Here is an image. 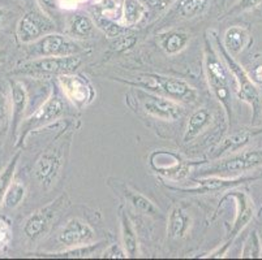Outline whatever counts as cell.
Instances as JSON below:
<instances>
[{
	"mask_svg": "<svg viewBox=\"0 0 262 260\" xmlns=\"http://www.w3.org/2000/svg\"><path fill=\"white\" fill-rule=\"evenodd\" d=\"M73 132H63L38 156L33 167V178L42 189H51L66 167Z\"/></svg>",
	"mask_w": 262,
	"mask_h": 260,
	"instance_id": "6da1fadb",
	"label": "cell"
},
{
	"mask_svg": "<svg viewBox=\"0 0 262 260\" xmlns=\"http://www.w3.org/2000/svg\"><path fill=\"white\" fill-rule=\"evenodd\" d=\"M204 70L209 89L213 92L215 99L222 104L228 125H231L233 117L232 94H231L230 85L231 73L215 47H213V40L208 35L205 37Z\"/></svg>",
	"mask_w": 262,
	"mask_h": 260,
	"instance_id": "7a4b0ae2",
	"label": "cell"
},
{
	"mask_svg": "<svg viewBox=\"0 0 262 260\" xmlns=\"http://www.w3.org/2000/svg\"><path fill=\"white\" fill-rule=\"evenodd\" d=\"M208 33L210 34V39L215 44L216 51H218V54L221 55L225 64L227 65L228 70L231 73V77L235 80L237 97H239L240 100H243L244 103H247L248 106L251 107L252 120H253V123H257L262 116V95L261 91H259V87L253 82L249 73L235 60V57L231 56L226 51L218 33L214 32V30H209Z\"/></svg>",
	"mask_w": 262,
	"mask_h": 260,
	"instance_id": "3957f363",
	"label": "cell"
},
{
	"mask_svg": "<svg viewBox=\"0 0 262 260\" xmlns=\"http://www.w3.org/2000/svg\"><path fill=\"white\" fill-rule=\"evenodd\" d=\"M82 64L78 55L71 56H42L20 64L15 73L33 78H47L76 73Z\"/></svg>",
	"mask_w": 262,
	"mask_h": 260,
	"instance_id": "277c9868",
	"label": "cell"
},
{
	"mask_svg": "<svg viewBox=\"0 0 262 260\" xmlns=\"http://www.w3.org/2000/svg\"><path fill=\"white\" fill-rule=\"evenodd\" d=\"M262 166V149L252 151H239L213 161L199 169L200 176H221V177H239L247 172Z\"/></svg>",
	"mask_w": 262,
	"mask_h": 260,
	"instance_id": "5b68a950",
	"label": "cell"
},
{
	"mask_svg": "<svg viewBox=\"0 0 262 260\" xmlns=\"http://www.w3.org/2000/svg\"><path fill=\"white\" fill-rule=\"evenodd\" d=\"M142 77L151 81L153 83H144L140 87L175 100L183 106L194 104L199 99L197 90L182 78L159 75V73H146V75H142Z\"/></svg>",
	"mask_w": 262,
	"mask_h": 260,
	"instance_id": "8992f818",
	"label": "cell"
},
{
	"mask_svg": "<svg viewBox=\"0 0 262 260\" xmlns=\"http://www.w3.org/2000/svg\"><path fill=\"white\" fill-rule=\"evenodd\" d=\"M64 112H66V104H64L63 97L56 90H52L47 99L38 107L37 111L33 112L29 117L23 121L16 145L24 146L25 139L29 137L30 133L37 132L39 129L58 121L63 116Z\"/></svg>",
	"mask_w": 262,
	"mask_h": 260,
	"instance_id": "52a82bcc",
	"label": "cell"
},
{
	"mask_svg": "<svg viewBox=\"0 0 262 260\" xmlns=\"http://www.w3.org/2000/svg\"><path fill=\"white\" fill-rule=\"evenodd\" d=\"M70 204L67 194H61L55 200L50 202L45 207H40L33 212L24 224V234L30 242L43 240L51 230L55 220L58 219L60 212Z\"/></svg>",
	"mask_w": 262,
	"mask_h": 260,
	"instance_id": "ba28073f",
	"label": "cell"
},
{
	"mask_svg": "<svg viewBox=\"0 0 262 260\" xmlns=\"http://www.w3.org/2000/svg\"><path fill=\"white\" fill-rule=\"evenodd\" d=\"M135 95L137 98L139 106L141 107V111L157 120L176 121L182 119L185 113V108L183 104L159 94L145 91V90H137Z\"/></svg>",
	"mask_w": 262,
	"mask_h": 260,
	"instance_id": "9c48e42d",
	"label": "cell"
},
{
	"mask_svg": "<svg viewBox=\"0 0 262 260\" xmlns=\"http://www.w3.org/2000/svg\"><path fill=\"white\" fill-rule=\"evenodd\" d=\"M55 32V22L49 13L42 9H34L20 18L16 28L17 39L23 44H32L45 35Z\"/></svg>",
	"mask_w": 262,
	"mask_h": 260,
	"instance_id": "30bf717a",
	"label": "cell"
},
{
	"mask_svg": "<svg viewBox=\"0 0 262 260\" xmlns=\"http://www.w3.org/2000/svg\"><path fill=\"white\" fill-rule=\"evenodd\" d=\"M59 86L64 97L78 109L89 106L95 99V90L90 81L77 73H70L58 77Z\"/></svg>",
	"mask_w": 262,
	"mask_h": 260,
	"instance_id": "8fae6325",
	"label": "cell"
},
{
	"mask_svg": "<svg viewBox=\"0 0 262 260\" xmlns=\"http://www.w3.org/2000/svg\"><path fill=\"white\" fill-rule=\"evenodd\" d=\"M226 200H232L233 204H235V208H236L235 219H233L230 235H228V240L235 241L237 235L247 228L248 224L253 220L256 209H254V203L252 198L245 192H242V190L230 189L223 195L222 199L219 200V204H222Z\"/></svg>",
	"mask_w": 262,
	"mask_h": 260,
	"instance_id": "7c38bea8",
	"label": "cell"
},
{
	"mask_svg": "<svg viewBox=\"0 0 262 260\" xmlns=\"http://www.w3.org/2000/svg\"><path fill=\"white\" fill-rule=\"evenodd\" d=\"M32 44L34 57L71 56V55H78V52L81 51V47L78 46L76 39L59 33H50Z\"/></svg>",
	"mask_w": 262,
	"mask_h": 260,
	"instance_id": "4fadbf2b",
	"label": "cell"
},
{
	"mask_svg": "<svg viewBox=\"0 0 262 260\" xmlns=\"http://www.w3.org/2000/svg\"><path fill=\"white\" fill-rule=\"evenodd\" d=\"M95 241L94 229L80 218H73L66 223L56 234V242L61 250L82 246Z\"/></svg>",
	"mask_w": 262,
	"mask_h": 260,
	"instance_id": "5bb4252c",
	"label": "cell"
},
{
	"mask_svg": "<svg viewBox=\"0 0 262 260\" xmlns=\"http://www.w3.org/2000/svg\"><path fill=\"white\" fill-rule=\"evenodd\" d=\"M107 185L116 193V194L120 195L125 203L129 204L133 209H136L137 212H140L141 215L145 216H149V218H161V209L154 204V202L149 199L147 197H145L144 194H141L140 192L135 190L133 187H130L129 185L120 181L119 178L115 177H108L107 178Z\"/></svg>",
	"mask_w": 262,
	"mask_h": 260,
	"instance_id": "9a60e30c",
	"label": "cell"
},
{
	"mask_svg": "<svg viewBox=\"0 0 262 260\" xmlns=\"http://www.w3.org/2000/svg\"><path fill=\"white\" fill-rule=\"evenodd\" d=\"M262 133V129H240L237 132L231 133L227 137L223 138L221 142H219L218 146L213 150L211 152V157L213 159H219V157H223L228 154H235V152H239L240 150L244 149L248 143L251 142L254 137H257L258 134Z\"/></svg>",
	"mask_w": 262,
	"mask_h": 260,
	"instance_id": "2e32d148",
	"label": "cell"
},
{
	"mask_svg": "<svg viewBox=\"0 0 262 260\" xmlns=\"http://www.w3.org/2000/svg\"><path fill=\"white\" fill-rule=\"evenodd\" d=\"M11 126H12V134L15 138V142L17 140L18 132H20V126L23 121L25 120V112L28 108V91L23 82L20 81H13L11 83Z\"/></svg>",
	"mask_w": 262,
	"mask_h": 260,
	"instance_id": "e0dca14e",
	"label": "cell"
},
{
	"mask_svg": "<svg viewBox=\"0 0 262 260\" xmlns=\"http://www.w3.org/2000/svg\"><path fill=\"white\" fill-rule=\"evenodd\" d=\"M258 180V177H221V176H205L204 178L196 180V189L188 190L189 193L196 194H206V193L219 192V190H230L235 186L242 183L251 182V181Z\"/></svg>",
	"mask_w": 262,
	"mask_h": 260,
	"instance_id": "ac0fdd59",
	"label": "cell"
},
{
	"mask_svg": "<svg viewBox=\"0 0 262 260\" xmlns=\"http://www.w3.org/2000/svg\"><path fill=\"white\" fill-rule=\"evenodd\" d=\"M190 39H192V35L189 33L184 32V30H175V29L162 32L156 35V42L159 49L170 56L184 51L189 44Z\"/></svg>",
	"mask_w": 262,
	"mask_h": 260,
	"instance_id": "d6986e66",
	"label": "cell"
},
{
	"mask_svg": "<svg viewBox=\"0 0 262 260\" xmlns=\"http://www.w3.org/2000/svg\"><path fill=\"white\" fill-rule=\"evenodd\" d=\"M193 219L189 212L180 206L171 208L167 219V234L173 240H183L190 233Z\"/></svg>",
	"mask_w": 262,
	"mask_h": 260,
	"instance_id": "ffe728a7",
	"label": "cell"
},
{
	"mask_svg": "<svg viewBox=\"0 0 262 260\" xmlns=\"http://www.w3.org/2000/svg\"><path fill=\"white\" fill-rule=\"evenodd\" d=\"M252 37L249 29L242 25H233L225 32L222 44L231 56L236 57L249 46Z\"/></svg>",
	"mask_w": 262,
	"mask_h": 260,
	"instance_id": "44dd1931",
	"label": "cell"
},
{
	"mask_svg": "<svg viewBox=\"0 0 262 260\" xmlns=\"http://www.w3.org/2000/svg\"><path fill=\"white\" fill-rule=\"evenodd\" d=\"M119 219H120V232H121V245L127 252L128 257H139L141 255L140 251V242L137 237L135 226L132 220L129 219L124 208L121 207L119 212Z\"/></svg>",
	"mask_w": 262,
	"mask_h": 260,
	"instance_id": "7402d4cb",
	"label": "cell"
},
{
	"mask_svg": "<svg viewBox=\"0 0 262 260\" xmlns=\"http://www.w3.org/2000/svg\"><path fill=\"white\" fill-rule=\"evenodd\" d=\"M211 120H213V114L208 108L202 107V108L196 109L188 119L184 135H183V142L190 143L197 137H200V134L205 132V129L210 126Z\"/></svg>",
	"mask_w": 262,
	"mask_h": 260,
	"instance_id": "603a6c76",
	"label": "cell"
},
{
	"mask_svg": "<svg viewBox=\"0 0 262 260\" xmlns=\"http://www.w3.org/2000/svg\"><path fill=\"white\" fill-rule=\"evenodd\" d=\"M95 30V21L86 13H75L67 22V35L73 39L92 38Z\"/></svg>",
	"mask_w": 262,
	"mask_h": 260,
	"instance_id": "cb8c5ba5",
	"label": "cell"
},
{
	"mask_svg": "<svg viewBox=\"0 0 262 260\" xmlns=\"http://www.w3.org/2000/svg\"><path fill=\"white\" fill-rule=\"evenodd\" d=\"M145 13H146V8L140 0H124L121 22L127 28L135 26L144 18Z\"/></svg>",
	"mask_w": 262,
	"mask_h": 260,
	"instance_id": "d4e9b609",
	"label": "cell"
},
{
	"mask_svg": "<svg viewBox=\"0 0 262 260\" xmlns=\"http://www.w3.org/2000/svg\"><path fill=\"white\" fill-rule=\"evenodd\" d=\"M26 197V186L21 181L13 180L7 193L4 194L2 207L7 209H15L20 206Z\"/></svg>",
	"mask_w": 262,
	"mask_h": 260,
	"instance_id": "484cf974",
	"label": "cell"
},
{
	"mask_svg": "<svg viewBox=\"0 0 262 260\" xmlns=\"http://www.w3.org/2000/svg\"><path fill=\"white\" fill-rule=\"evenodd\" d=\"M21 151L16 152L13 156H12L11 160L8 161L6 167L3 168V171L0 172V206H2V202H3L4 194L7 193L8 187L11 186V183L15 180L16 169H17L18 160H20Z\"/></svg>",
	"mask_w": 262,
	"mask_h": 260,
	"instance_id": "4316f807",
	"label": "cell"
},
{
	"mask_svg": "<svg viewBox=\"0 0 262 260\" xmlns=\"http://www.w3.org/2000/svg\"><path fill=\"white\" fill-rule=\"evenodd\" d=\"M210 0H178V13L184 18L197 17L204 13L209 7Z\"/></svg>",
	"mask_w": 262,
	"mask_h": 260,
	"instance_id": "83f0119b",
	"label": "cell"
},
{
	"mask_svg": "<svg viewBox=\"0 0 262 260\" xmlns=\"http://www.w3.org/2000/svg\"><path fill=\"white\" fill-rule=\"evenodd\" d=\"M104 242H92L88 245H82V246L72 247L68 250H60V251L55 252V255H61L66 257H93L94 255L99 254L103 247Z\"/></svg>",
	"mask_w": 262,
	"mask_h": 260,
	"instance_id": "f1b7e54d",
	"label": "cell"
},
{
	"mask_svg": "<svg viewBox=\"0 0 262 260\" xmlns=\"http://www.w3.org/2000/svg\"><path fill=\"white\" fill-rule=\"evenodd\" d=\"M262 256V241L257 230H252L251 234L248 235L244 241L240 257H248V259H254V257Z\"/></svg>",
	"mask_w": 262,
	"mask_h": 260,
	"instance_id": "f546056e",
	"label": "cell"
},
{
	"mask_svg": "<svg viewBox=\"0 0 262 260\" xmlns=\"http://www.w3.org/2000/svg\"><path fill=\"white\" fill-rule=\"evenodd\" d=\"M97 25L101 30H103L108 37L111 38H116V37H120L123 35L124 33H127V26L124 25H118L115 21L113 20H108L107 17H99L97 20Z\"/></svg>",
	"mask_w": 262,
	"mask_h": 260,
	"instance_id": "4dcf8cb0",
	"label": "cell"
},
{
	"mask_svg": "<svg viewBox=\"0 0 262 260\" xmlns=\"http://www.w3.org/2000/svg\"><path fill=\"white\" fill-rule=\"evenodd\" d=\"M261 3L262 0H237L236 3L232 6V8H230L226 16H236V14L252 11V9L257 8Z\"/></svg>",
	"mask_w": 262,
	"mask_h": 260,
	"instance_id": "1f68e13d",
	"label": "cell"
},
{
	"mask_svg": "<svg viewBox=\"0 0 262 260\" xmlns=\"http://www.w3.org/2000/svg\"><path fill=\"white\" fill-rule=\"evenodd\" d=\"M102 257H106V259H125L128 257L127 252L124 250L123 245L120 243H113L104 249V251L101 252Z\"/></svg>",
	"mask_w": 262,
	"mask_h": 260,
	"instance_id": "d6a6232c",
	"label": "cell"
},
{
	"mask_svg": "<svg viewBox=\"0 0 262 260\" xmlns=\"http://www.w3.org/2000/svg\"><path fill=\"white\" fill-rule=\"evenodd\" d=\"M12 240V229L6 221L0 220V251H3Z\"/></svg>",
	"mask_w": 262,
	"mask_h": 260,
	"instance_id": "836d02e7",
	"label": "cell"
},
{
	"mask_svg": "<svg viewBox=\"0 0 262 260\" xmlns=\"http://www.w3.org/2000/svg\"><path fill=\"white\" fill-rule=\"evenodd\" d=\"M136 39L133 38V35H120V37H116L115 43L113 44V47L115 50H119V51H123V50L130 49V47L135 46Z\"/></svg>",
	"mask_w": 262,
	"mask_h": 260,
	"instance_id": "e575fe53",
	"label": "cell"
},
{
	"mask_svg": "<svg viewBox=\"0 0 262 260\" xmlns=\"http://www.w3.org/2000/svg\"><path fill=\"white\" fill-rule=\"evenodd\" d=\"M232 243H233V241L228 240L227 238V241H226L223 245H221L218 249H215L214 251L209 252V254H206L205 256H202V257H215V259H219V257H225L226 254L228 252V250H230V247L232 246Z\"/></svg>",
	"mask_w": 262,
	"mask_h": 260,
	"instance_id": "d590c367",
	"label": "cell"
},
{
	"mask_svg": "<svg viewBox=\"0 0 262 260\" xmlns=\"http://www.w3.org/2000/svg\"><path fill=\"white\" fill-rule=\"evenodd\" d=\"M249 76H251V78L253 80V82L256 83L258 87H262V61L261 63L256 64V65L252 68Z\"/></svg>",
	"mask_w": 262,
	"mask_h": 260,
	"instance_id": "8d00e7d4",
	"label": "cell"
},
{
	"mask_svg": "<svg viewBox=\"0 0 262 260\" xmlns=\"http://www.w3.org/2000/svg\"><path fill=\"white\" fill-rule=\"evenodd\" d=\"M40 9L50 14V12L55 11L59 7V0H37Z\"/></svg>",
	"mask_w": 262,
	"mask_h": 260,
	"instance_id": "74e56055",
	"label": "cell"
},
{
	"mask_svg": "<svg viewBox=\"0 0 262 260\" xmlns=\"http://www.w3.org/2000/svg\"><path fill=\"white\" fill-rule=\"evenodd\" d=\"M88 0H59V6L67 11H73V9L78 8L81 4L86 3Z\"/></svg>",
	"mask_w": 262,
	"mask_h": 260,
	"instance_id": "f35d334b",
	"label": "cell"
},
{
	"mask_svg": "<svg viewBox=\"0 0 262 260\" xmlns=\"http://www.w3.org/2000/svg\"><path fill=\"white\" fill-rule=\"evenodd\" d=\"M7 113H8V104L3 92H0V125L7 120Z\"/></svg>",
	"mask_w": 262,
	"mask_h": 260,
	"instance_id": "ab89813d",
	"label": "cell"
},
{
	"mask_svg": "<svg viewBox=\"0 0 262 260\" xmlns=\"http://www.w3.org/2000/svg\"><path fill=\"white\" fill-rule=\"evenodd\" d=\"M4 17H6V12H4L3 8H0V25L3 23Z\"/></svg>",
	"mask_w": 262,
	"mask_h": 260,
	"instance_id": "60d3db41",
	"label": "cell"
},
{
	"mask_svg": "<svg viewBox=\"0 0 262 260\" xmlns=\"http://www.w3.org/2000/svg\"><path fill=\"white\" fill-rule=\"evenodd\" d=\"M95 3H99V2H102V0H94Z\"/></svg>",
	"mask_w": 262,
	"mask_h": 260,
	"instance_id": "b9f144b4",
	"label": "cell"
}]
</instances>
